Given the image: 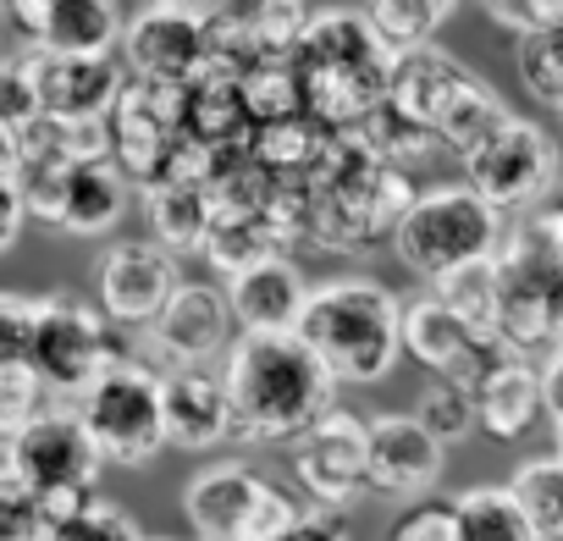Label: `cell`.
<instances>
[{
	"label": "cell",
	"instance_id": "836d02e7",
	"mask_svg": "<svg viewBox=\"0 0 563 541\" xmlns=\"http://www.w3.org/2000/svg\"><path fill=\"white\" fill-rule=\"evenodd\" d=\"M486 18L497 29H508L514 40H530V34L563 23V0H497V7H486Z\"/></svg>",
	"mask_w": 563,
	"mask_h": 541
},
{
	"label": "cell",
	"instance_id": "4316f807",
	"mask_svg": "<svg viewBox=\"0 0 563 541\" xmlns=\"http://www.w3.org/2000/svg\"><path fill=\"white\" fill-rule=\"evenodd\" d=\"M431 299H437L448 316H459L470 332H481V338L497 343V260L448 270V277L431 283Z\"/></svg>",
	"mask_w": 563,
	"mask_h": 541
},
{
	"label": "cell",
	"instance_id": "e0dca14e",
	"mask_svg": "<svg viewBox=\"0 0 563 541\" xmlns=\"http://www.w3.org/2000/svg\"><path fill=\"white\" fill-rule=\"evenodd\" d=\"M294 475L310 508L343 514L365 492V420L349 409H332L321 426H310L294 448Z\"/></svg>",
	"mask_w": 563,
	"mask_h": 541
},
{
	"label": "cell",
	"instance_id": "d4e9b609",
	"mask_svg": "<svg viewBox=\"0 0 563 541\" xmlns=\"http://www.w3.org/2000/svg\"><path fill=\"white\" fill-rule=\"evenodd\" d=\"M360 18H365V29L376 34V45L387 56H409V51L437 45L453 7H442V0H376V7H365Z\"/></svg>",
	"mask_w": 563,
	"mask_h": 541
},
{
	"label": "cell",
	"instance_id": "f1b7e54d",
	"mask_svg": "<svg viewBox=\"0 0 563 541\" xmlns=\"http://www.w3.org/2000/svg\"><path fill=\"white\" fill-rule=\"evenodd\" d=\"M514 67H519V84L530 89V100L563 111V23H552V29L519 40Z\"/></svg>",
	"mask_w": 563,
	"mask_h": 541
},
{
	"label": "cell",
	"instance_id": "b9f144b4",
	"mask_svg": "<svg viewBox=\"0 0 563 541\" xmlns=\"http://www.w3.org/2000/svg\"><path fill=\"white\" fill-rule=\"evenodd\" d=\"M558 122H563V111H558Z\"/></svg>",
	"mask_w": 563,
	"mask_h": 541
},
{
	"label": "cell",
	"instance_id": "277c9868",
	"mask_svg": "<svg viewBox=\"0 0 563 541\" xmlns=\"http://www.w3.org/2000/svg\"><path fill=\"white\" fill-rule=\"evenodd\" d=\"M497 343L525 360L563 343V205L530 210L497 249Z\"/></svg>",
	"mask_w": 563,
	"mask_h": 541
},
{
	"label": "cell",
	"instance_id": "7a4b0ae2",
	"mask_svg": "<svg viewBox=\"0 0 563 541\" xmlns=\"http://www.w3.org/2000/svg\"><path fill=\"white\" fill-rule=\"evenodd\" d=\"M288 62L305 117L327 133H360L387 106L393 56L376 45L360 12H316L310 34Z\"/></svg>",
	"mask_w": 563,
	"mask_h": 541
},
{
	"label": "cell",
	"instance_id": "52a82bcc",
	"mask_svg": "<svg viewBox=\"0 0 563 541\" xmlns=\"http://www.w3.org/2000/svg\"><path fill=\"white\" fill-rule=\"evenodd\" d=\"M299 514L305 508L288 492H276L243 459L205 464L183 486V519L194 525L199 541H276Z\"/></svg>",
	"mask_w": 563,
	"mask_h": 541
},
{
	"label": "cell",
	"instance_id": "8fae6325",
	"mask_svg": "<svg viewBox=\"0 0 563 541\" xmlns=\"http://www.w3.org/2000/svg\"><path fill=\"white\" fill-rule=\"evenodd\" d=\"M23 210L73 232V238H100L128 216V177L111 161H84V166H23L18 177Z\"/></svg>",
	"mask_w": 563,
	"mask_h": 541
},
{
	"label": "cell",
	"instance_id": "83f0119b",
	"mask_svg": "<svg viewBox=\"0 0 563 541\" xmlns=\"http://www.w3.org/2000/svg\"><path fill=\"white\" fill-rule=\"evenodd\" d=\"M508 497L530 519L536 541H563V464L558 459H530L514 470Z\"/></svg>",
	"mask_w": 563,
	"mask_h": 541
},
{
	"label": "cell",
	"instance_id": "30bf717a",
	"mask_svg": "<svg viewBox=\"0 0 563 541\" xmlns=\"http://www.w3.org/2000/svg\"><path fill=\"white\" fill-rule=\"evenodd\" d=\"M552 183H558V144L530 117H508L497 133H486L464 155V188L486 199L497 216L541 205Z\"/></svg>",
	"mask_w": 563,
	"mask_h": 541
},
{
	"label": "cell",
	"instance_id": "74e56055",
	"mask_svg": "<svg viewBox=\"0 0 563 541\" xmlns=\"http://www.w3.org/2000/svg\"><path fill=\"white\" fill-rule=\"evenodd\" d=\"M23 221H29V210H23V194H18V183H0V254H7V249L18 243Z\"/></svg>",
	"mask_w": 563,
	"mask_h": 541
},
{
	"label": "cell",
	"instance_id": "2e32d148",
	"mask_svg": "<svg viewBox=\"0 0 563 541\" xmlns=\"http://www.w3.org/2000/svg\"><path fill=\"white\" fill-rule=\"evenodd\" d=\"M122 56H128V84H194L210 62L199 12L194 7H144L122 29Z\"/></svg>",
	"mask_w": 563,
	"mask_h": 541
},
{
	"label": "cell",
	"instance_id": "cb8c5ba5",
	"mask_svg": "<svg viewBox=\"0 0 563 541\" xmlns=\"http://www.w3.org/2000/svg\"><path fill=\"white\" fill-rule=\"evenodd\" d=\"M144 210H150V232L155 243L177 260V254H205L210 227H216V199L205 183H155L144 188Z\"/></svg>",
	"mask_w": 563,
	"mask_h": 541
},
{
	"label": "cell",
	"instance_id": "5b68a950",
	"mask_svg": "<svg viewBox=\"0 0 563 541\" xmlns=\"http://www.w3.org/2000/svg\"><path fill=\"white\" fill-rule=\"evenodd\" d=\"M503 232H508V221L459 183V188H426V194H415L409 216L393 232V249H398V260L415 270V277L437 283V277H448V270L497 260Z\"/></svg>",
	"mask_w": 563,
	"mask_h": 541
},
{
	"label": "cell",
	"instance_id": "8d00e7d4",
	"mask_svg": "<svg viewBox=\"0 0 563 541\" xmlns=\"http://www.w3.org/2000/svg\"><path fill=\"white\" fill-rule=\"evenodd\" d=\"M276 541H354V536H349L343 514H332V508H305Z\"/></svg>",
	"mask_w": 563,
	"mask_h": 541
},
{
	"label": "cell",
	"instance_id": "ab89813d",
	"mask_svg": "<svg viewBox=\"0 0 563 541\" xmlns=\"http://www.w3.org/2000/svg\"><path fill=\"white\" fill-rule=\"evenodd\" d=\"M552 459L563 464V420H552Z\"/></svg>",
	"mask_w": 563,
	"mask_h": 541
},
{
	"label": "cell",
	"instance_id": "4dcf8cb0",
	"mask_svg": "<svg viewBox=\"0 0 563 541\" xmlns=\"http://www.w3.org/2000/svg\"><path fill=\"white\" fill-rule=\"evenodd\" d=\"M415 420H420L442 448H453V442H464L470 431H481V426H475V398H470V393H459L453 382H431V387L420 393Z\"/></svg>",
	"mask_w": 563,
	"mask_h": 541
},
{
	"label": "cell",
	"instance_id": "d6a6232c",
	"mask_svg": "<svg viewBox=\"0 0 563 541\" xmlns=\"http://www.w3.org/2000/svg\"><path fill=\"white\" fill-rule=\"evenodd\" d=\"M34 321H40V299L0 294V376H7V371H29V360H34Z\"/></svg>",
	"mask_w": 563,
	"mask_h": 541
},
{
	"label": "cell",
	"instance_id": "9a60e30c",
	"mask_svg": "<svg viewBox=\"0 0 563 541\" xmlns=\"http://www.w3.org/2000/svg\"><path fill=\"white\" fill-rule=\"evenodd\" d=\"M232 343H238V321L227 310V294L205 283H183L150 327V349L166 371H210L216 360L232 354Z\"/></svg>",
	"mask_w": 563,
	"mask_h": 541
},
{
	"label": "cell",
	"instance_id": "7402d4cb",
	"mask_svg": "<svg viewBox=\"0 0 563 541\" xmlns=\"http://www.w3.org/2000/svg\"><path fill=\"white\" fill-rule=\"evenodd\" d=\"M227 310L238 321V338H282L294 332L305 305H310V283L294 260H260L238 277H227Z\"/></svg>",
	"mask_w": 563,
	"mask_h": 541
},
{
	"label": "cell",
	"instance_id": "8992f818",
	"mask_svg": "<svg viewBox=\"0 0 563 541\" xmlns=\"http://www.w3.org/2000/svg\"><path fill=\"white\" fill-rule=\"evenodd\" d=\"M84 437L95 442L100 464H122V470H144L161 459L166 448V426H161V371H150L144 360H117L78 404H73Z\"/></svg>",
	"mask_w": 563,
	"mask_h": 541
},
{
	"label": "cell",
	"instance_id": "484cf974",
	"mask_svg": "<svg viewBox=\"0 0 563 541\" xmlns=\"http://www.w3.org/2000/svg\"><path fill=\"white\" fill-rule=\"evenodd\" d=\"M448 508H453L459 541H536V530L519 514V503L508 497V486H470Z\"/></svg>",
	"mask_w": 563,
	"mask_h": 541
},
{
	"label": "cell",
	"instance_id": "ffe728a7",
	"mask_svg": "<svg viewBox=\"0 0 563 541\" xmlns=\"http://www.w3.org/2000/svg\"><path fill=\"white\" fill-rule=\"evenodd\" d=\"M481 78L453 62L442 45H426V51H409V56H393V78H387V111H398L404 122H415L420 133H442V122L453 117V106L475 89Z\"/></svg>",
	"mask_w": 563,
	"mask_h": 541
},
{
	"label": "cell",
	"instance_id": "ba28073f",
	"mask_svg": "<svg viewBox=\"0 0 563 541\" xmlns=\"http://www.w3.org/2000/svg\"><path fill=\"white\" fill-rule=\"evenodd\" d=\"M122 360V349L111 343V321L100 316V305L73 299V294H51L40 299V321H34V360L29 371L45 382L51 398L78 404L111 365Z\"/></svg>",
	"mask_w": 563,
	"mask_h": 541
},
{
	"label": "cell",
	"instance_id": "603a6c76",
	"mask_svg": "<svg viewBox=\"0 0 563 541\" xmlns=\"http://www.w3.org/2000/svg\"><path fill=\"white\" fill-rule=\"evenodd\" d=\"M541 415H547V404H541V376L530 360H503L475 393V426L497 442L525 437Z\"/></svg>",
	"mask_w": 563,
	"mask_h": 541
},
{
	"label": "cell",
	"instance_id": "ac0fdd59",
	"mask_svg": "<svg viewBox=\"0 0 563 541\" xmlns=\"http://www.w3.org/2000/svg\"><path fill=\"white\" fill-rule=\"evenodd\" d=\"M448 448L415 415L365 420V486L382 497H426L442 481Z\"/></svg>",
	"mask_w": 563,
	"mask_h": 541
},
{
	"label": "cell",
	"instance_id": "6da1fadb",
	"mask_svg": "<svg viewBox=\"0 0 563 541\" xmlns=\"http://www.w3.org/2000/svg\"><path fill=\"white\" fill-rule=\"evenodd\" d=\"M221 387L243 442H294L338 409V382L294 338H238L221 360Z\"/></svg>",
	"mask_w": 563,
	"mask_h": 541
},
{
	"label": "cell",
	"instance_id": "44dd1931",
	"mask_svg": "<svg viewBox=\"0 0 563 541\" xmlns=\"http://www.w3.org/2000/svg\"><path fill=\"white\" fill-rule=\"evenodd\" d=\"M161 426L166 448L210 453L221 442H238V415L216 371H161Z\"/></svg>",
	"mask_w": 563,
	"mask_h": 541
},
{
	"label": "cell",
	"instance_id": "1f68e13d",
	"mask_svg": "<svg viewBox=\"0 0 563 541\" xmlns=\"http://www.w3.org/2000/svg\"><path fill=\"white\" fill-rule=\"evenodd\" d=\"M51 393H45V382L34 376V371H7L0 376V442H18L34 420H45L51 415Z\"/></svg>",
	"mask_w": 563,
	"mask_h": 541
},
{
	"label": "cell",
	"instance_id": "5bb4252c",
	"mask_svg": "<svg viewBox=\"0 0 563 541\" xmlns=\"http://www.w3.org/2000/svg\"><path fill=\"white\" fill-rule=\"evenodd\" d=\"M177 288H183L177 260H172L155 238H128V243H117V249L100 260L95 299H100V316H106L111 327H139V332H150L155 316L172 305Z\"/></svg>",
	"mask_w": 563,
	"mask_h": 541
},
{
	"label": "cell",
	"instance_id": "f546056e",
	"mask_svg": "<svg viewBox=\"0 0 563 541\" xmlns=\"http://www.w3.org/2000/svg\"><path fill=\"white\" fill-rule=\"evenodd\" d=\"M45 541H150V536L139 530V519H133L128 508L95 497V503H84L78 514L56 519V525L45 530Z\"/></svg>",
	"mask_w": 563,
	"mask_h": 541
},
{
	"label": "cell",
	"instance_id": "7c38bea8",
	"mask_svg": "<svg viewBox=\"0 0 563 541\" xmlns=\"http://www.w3.org/2000/svg\"><path fill=\"white\" fill-rule=\"evenodd\" d=\"M23 78L34 89V106L45 122H67V128H89V122H111L128 73L111 56H45L29 51L23 56Z\"/></svg>",
	"mask_w": 563,
	"mask_h": 541
},
{
	"label": "cell",
	"instance_id": "d590c367",
	"mask_svg": "<svg viewBox=\"0 0 563 541\" xmlns=\"http://www.w3.org/2000/svg\"><path fill=\"white\" fill-rule=\"evenodd\" d=\"M393 541H459L453 508H448V503H426V508H415V514L393 530Z\"/></svg>",
	"mask_w": 563,
	"mask_h": 541
},
{
	"label": "cell",
	"instance_id": "d6986e66",
	"mask_svg": "<svg viewBox=\"0 0 563 541\" xmlns=\"http://www.w3.org/2000/svg\"><path fill=\"white\" fill-rule=\"evenodd\" d=\"M7 23H18L23 40L45 56H111V45H122L128 12L106 0H34V7H7Z\"/></svg>",
	"mask_w": 563,
	"mask_h": 541
},
{
	"label": "cell",
	"instance_id": "60d3db41",
	"mask_svg": "<svg viewBox=\"0 0 563 541\" xmlns=\"http://www.w3.org/2000/svg\"><path fill=\"white\" fill-rule=\"evenodd\" d=\"M0 29H7V7H0Z\"/></svg>",
	"mask_w": 563,
	"mask_h": 541
},
{
	"label": "cell",
	"instance_id": "f35d334b",
	"mask_svg": "<svg viewBox=\"0 0 563 541\" xmlns=\"http://www.w3.org/2000/svg\"><path fill=\"white\" fill-rule=\"evenodd\" d=\"M536 376H541V404H547V415L563 420V343L547 354V365H541Z\"/></svg>",
	"mask_w": 563,
	"mask_h": 541
},
{
	"label": "cell",
	"instance_id": "e575fe53",
	"mask_svg": "<svg viewBox=\"0 0 563 541\" xmlns=\"http://www.w3.org/2000/svg\"><path fill=\"white\" fill-rule=\"evenodd\" d=\"M34 117H40V106H34V89L23 78V62H0V128L23 133Z\"/></svg>",
	"mask_w": 563,
	"mask_h": 541
},
{
	"label": "cell",
	"instance_id": "3957f363",
	"mask_svg": "<svg viewBox=\"0 0 563 541\" xmlns=\"http://www.w3.org/2000/svg\"><path fill=\"white\" fill-rule=\"evenodd\" d=\"M294 338L327 365L338 387H371L404 360V299L371 277H332L310 288Z\"/></svg>",
	"mask_w": 563,
	"mask_h": 541
},
{
	"label": "cell",
	"instance_id": "4fadbf2b",
	"mask_svg": "<svg viewBox=\"0 0 563 541\" xmlns=\"http://www.w3.org/2000/svg\"><path fill=\"white\" fill-rule=\"evenodd\" d=\"M404 354L420 360L437 382H453V387L470 393V398L481 393V382H486L503 360H514L503 343H492V338L470 332L459 316H448L431 294L404 305Z\"/></svg>",
	"mask_w": 563,
	"mask_h": 541
},
{
	"label": "cell",
	"instance_id": "9c48e42d",
	"mask_svg": "<svg viewBox=\"0 0 563 541\" xmlns=\"http://www.w3.org/2000/svg\"><path fill=\"white\" fill-rule=\"evenodd\" d=\"M18 475L29 486V497L45 514V530L67 514H78L84 503H95V481H100V453L84 437L73 409H51L45 420H34L18 442Z\"/></svg>",
	"mask_w": 563,
	"mask_h": 541
}]
</instances>
